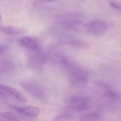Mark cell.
I'll list each match as a JSON object with an SVG mask.
<instances>
[{
    "instance_id": "6",
    "label": "cell",
    "mask_w": 121,
    "mask_h": 121,
    "mask_svg": "<svg viewBox=\"0 0 121 121\" xmlns=\"http://www.w3.org/2000/svg\"><path fill=\"white\" fill-rule=\"evenodd\" d=\"M70 105L73 109L81 112L90 109L92 106V103L88 98L78 95L71 98Z\"/></svg>"
},
{
    "instance_id": "4",
    "label": "cell",
    "mask_w": 121,
    "mask_h": 121,
    "mask_svg": "<svg viewBox=\"0 0 121 121\" xmlns=\"http://www.w3.org/2000/svg\"><path fill=\"white\" fill-rule=\"evenodd\" d=\"M84 29L91 34L96 36H101L107 31V23L101 20H94L83 25Z\"/></svg>"
},
{
    "instance_id": "9",
    "label": "cell",
    "mask_w": 121,
    "mask_h": 121,
    "mask_svg": "<svg viewBox=\"0 0 121 121\" xmlns=\"http://www.w3.org/2000/svg\"><path fill=\"white\" fill-rule=\"evenodd\" d=\"M0 90L7 92L22 102H27L26 98L25 96L19 91L12 87L6 85L0 84Z\"/></svg>"
},
{
    "instance_id": "16",
    "label": "cell",
    "mask_w": 121,
    "mask_h": 121,
    "mask_svg": "<svg viewBox=\"0 0 121 121\" xmlns=\"http://www.w3.org/2000/svg\"><path fill=\"white\" fill-rule=\"evenodd\" d=\"M110 5L111 7H112L113 8L118 10H120V6L117 3L114 2H112L110 3Z\"/></svg>"
},
{
    "instance_id": "15",
    "label": "cell",
    "mask_w": 121,
    "mask_h": 121,
    "mask_svg": "<svg viewBox=\"0 0 121 121\" xmlns=\"http://www.w3.org/2000/svg\"><path fill=\"white\" fill-rule=\"evenodd\" d=\"M9 46L7 44H0V55L4 53L8 50Z\"/></svg>"
},
{
    "instance_id": "17",
    "label": "cell",
    "mask_w": 121,
    "mask_h": 121,
    "mask_svg": "<svg viewBox=\"0 0 121 121\" xmlns=\"http://www.w3.org/2000/svg\"><path fill=\"white\" fill-rule=\"evenodd\" d=\"M7 94L5 93L4 92H3V91L0 90V98H4L5 97L7 96Z\"/></svg>"
},
{
    "instance_id": "2",
    "label": "cell",
    "mask_w": 121,
    "mask_h": 121,
    "mask_svg": "<svg viewBox=\"0 0 121 121\" xmlns=\"http://www.w3.org/2000/svg\"><path fill=\"white\" fill-rule=\"evenodd\" d=\"M84 17L81 14L76 13H64L59 15L56 20L59 25L65 29L74 30L78 29L82 24Z\"/></svg>"
},
{
    "instance_id": "5",
    "label": "cell",
    "mask_w": 121,
    "mask_h": 121,
    "mask_svg": "<svg viewBox=\"0 0 121 121\" xmlns=\"http://www.w3.org/2000/svg\"><path fill=\"white\" fill-rule=\"evenodd\" d=\"M29 51L27 59L28 65L32 68H39L45 61V54L41 49Z\"/></svg>"
},
{
    "instance_id": "18",
    "label": "cell",
    "mask_w": 121,
    "mask_h": 121,
    "mask_svg": "<svg viewBox=\"0 0 121 121\" xmlns=\"http://www.w3.org/2000/svg\"><path fill=\"white\" fill-rule=\"evenodd\" d=\"M2 20V15L1 14V9L0 8V22H1Z\"/></svg>"
},
{
    "instance_id": "11",
    "label": "cell",
    "mask_w": 121,
    "mask_h": 121,
    "mask_svg": "<svg viewBox=\"0 0 121 121\" xmlns=\"http://www.w3.org/2000/svg\"><path fill=\"white\" fill-rule=\"evenodd\" d=\"M15 65L10 60L4 59L0 61V73H6L12 72L14 70Z\"/></svg>"
},
{
    "instance_id": "1",
    "label": "cell",
    "mask_w": 121,
    "mask_h": 121,
    "mask_svg": "<svg viewBox=\"0 0 121 121\" xmlns=\"http://www.w3.org/2000/svg\"><path fill=\"white\" fill-rule=\"evenodd\" d=\"M60 60L66 68L68 77L71 84L79 86L87 83L88 80V75L84 70L73 65L64 56H62Z\"/></svg>"
},
{
    "instance_id": "10",
    "label": "cell",
    "mask_w": 121,
    "mask_h": 121,
    "mask_svg": "<svg viewBox=\"0 0 121 121\" xmlns=\"http://www.w3.org/2000/svg\"><path fill=\"white\" fill-rule=\"evenodd\" d=\"M0 31L6 35H17L25 32L23 29L10 25H0Z\"/></svg>"
},
{
    "instance_id": "13",
    "label": "cell",
    "mask_w": 121,
    "mask_h": 121,
    "mask_svg": "<svg viewBox=\"0 0 121 121\" xmlns=\"http://www.w3.org/2000/svg\"><path fill=\"white\" fill-rule=\"evenodd\" d=\"M73 116L69 113H64L54 117L53 121H70L73 119Z\"/></svg>"
},
{
    "instance_id": "14",
    "label": "cell",
    "mask_w": 121,
    "mask_h": 121,
    "mask_svg": "<svg viewBox=\"0 0 121 121\" xmlns=\"http://www.w3.org/2000/svg\"><path fill=\"white\" fill-rule=\"evenodd\" d=\"M0 116L9 121H19L14 114L9 112H0Z\"/></svg>"
},
{
    "instance_id": "8",
    "label": "cell",
    "mask_w": 121,
    "mask_h": 121,
    "mask_svg": "<svg viewBox=\"0 0 121 121\" xmlns=\"http://www.w3.org/2000/svg\"><path fill=\"white\" fill-rule=\"evenodd\" d=\"M10 107L19 114L29 117H35L38 116L40 113L39 109L34 106L19 107L11 106Z\"/></svg>"
},
{
    "instance_id": "7",
    "label": "cell",
    "mask_w": 121,
    "mask_h": 121,
    "mask_svg": "<svg viewBox=\"0 0 121 121\" xmlns=\"http://www.w3.org/2000/svg\"><path fill=\"white\" fill-rule=\"evenodd\" d=\"M19 43L22 47L29 51H35L41 49L38 40L31 37H22L19 39Z\"/></svg>"
},
{
    "instance_id": "3",
    "label": "cell",
    "mask_w": 121,
    "mask_h": 121,
    "mask_svg": "<svg viewBox=\"0 0 121 121\" xmlns=\"http://www.w3.org/2000/svg\"><path fill=\"white\" fill-rule=\"evenodd\" d=\"M21 86L26 92L36 98L43 101L47 100V92L41 85L35 83L23 82L21 83Z\"/></svg>"
},
{
    "instance_id": "12",
    "label": "cell",
    "mask_w": 121,
    "mask_h": 121,
    "mask_svg": "<svg viewBox=\"0 0 121 121\" xmlns=\"http://www.w3.org/2000/svg\"><path fill=\"white\" fill-rule=\"evenodd\" d=\"M100 117L98 113L89 112L82 114L80 117V121H100Z\"/></svg>"
}]
</instances>
